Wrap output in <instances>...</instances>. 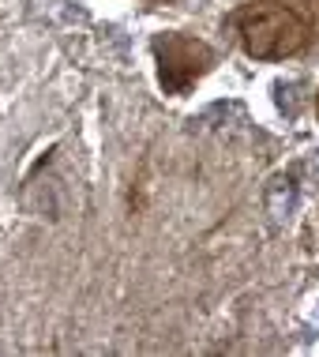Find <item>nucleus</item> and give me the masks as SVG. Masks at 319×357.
Instances as JSON below:
<instances>
[]
</instances>
